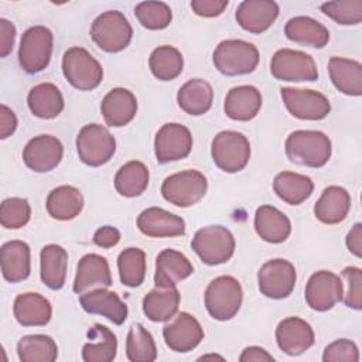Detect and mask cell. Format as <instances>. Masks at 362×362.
I'll use <instances>...</instances> for the list:
<instances>
[{
  "label": "cell",
  "instance_id": "cell-49",
  "mask_svg": "<svg viewBox=\"0 0 362 362\" xmlns=\"http://www.w3.org/2000/svg\"><path fill=\"white\" fill-rule=\"evenodd\" d=\"M228 7V0H192L191 8L201 17H218Z\"/></svg>",
  "mask_w": 362,
  "mask_h": 362
},
{
  "label": "cell",
  "instance_id": "cell-52",
  "mask_svg": "<svg viewBox=\"0 0 362 362\" xmlns=\"http://www.w3.org/2000/svg\"><path fill=\"white\" fill-rule=\"evenodd\" d=\"M17 129V116L6 105L0 106V139H7Z\"/></svg>",
  "mask_w": 362,
  "mask_h": 362
},
{
  "label": "cell",
  "instance_id": "cell-9",
  "mask_svg": "<svg viewBox=\"0 0 362 362\" xmlns=\"http://www.w3.org/2000/svg\"><path fill=\"white\" fill-rule=\"evenodd\" d=\"M76 150L81 161L90 167H100L116 153L113 134L102 124H85L76 136Z\"/></svg>",
  "mask_w": 362,
  "mask_h": 362
},
{
  "label": "cell",
  "instance_id": "cell-38",
  "mask_svg": "<svg viewBox=\"0 0 362 362\" xmlns=\"http://www.w3.org/2000/svg\"><path fill=\"white\" fill-rule=\"evenodd\" d=\"M273 191L286 204L300 205L311 197L314 191V182L304 174L281 171L274 177Z\"/></svg>",
  "mask_w": 362,
  "mask_h": 362
},
{
  "label": "cell",
  "instance_id": "cell-7",
  "mask_svg": "<svg viewBox=\"0 0 362 362\" xmlns=\"http://www.w3.org/2000/svg\"><path fill=\"white\" fill-rule=\"evenodd\" d=\"M208 189L206 177L198 170H185L168 175L161 184L163 198L180 208L199 202Z\"/></svg>",
  "mask_w": 362,
  "mask_h": 362
},
{
  "label": "cell",
  "instance_id": "cell-41",
  "mask_svg": "<svg viewBox=\"0 0 362 362\" xmlns=\"http://www.w3.org/2000/svg\"><path fill=\"white\" fill-rule=\"evenodd\" d=\"M148 66L157 79L173 81L182 72L184 58L177 48L171 45H160L150 54Z\"/></svg>",
  "mask_w": 362,
  "mask_h": 362
},
{
  "label": "cell",
  "instance_id": "cell-33",
  "mask_svg": "<svg viewBox=\"0 0 362 362\" xmlns=\"http://www.w3.org/2000/svg\"><path fill=\"white\" fill-rule=\"evenodd\" d=\"M40 274L42 283L51 290H59L65 284L68 252L59 245H47L40 253Z\"/></svg>",
  "mask_w": 362,
  "mask_h": 362
},
{
  "label": "cell",
  "instance_id": "cell-24",
  "mask_svg": "<svg viewBox=\"0 0 362 362\" xmlns=\"http://www.w3.org/2000/svg\"><path fill=\"white\" fill-rule=\"evenodd\" d=\"M262 107V93L256 86L239 85L226 93L223 110L226 116L238 122L255 119Z\"/></svg>",
  "mask_w": 362,
  "mask_h": 362
},
{
  "label": "cell",
  "instance_id": "cell-51",
  "mask_svg": "<svg viewBox=\"0 0 362 362\" xmlns=\"http://www.w3.org/2000/svg\"><path fill=\"white\" fill-rule=\"evenodd\" d=\"M119 240H120L119 229H116L115 226H109V225L99 228L93 235V243L103 249L116 246L119 243Z\"/></svg>",
  "mask_w": 362,
  "mask_h": 362
},
{
  "label": "cell",
  "instance_id": "cell-22",
  "mask_svg": "<svg viewBox=\"0 0 362 362\" xmlns=\"http://www.w3.org/2000/svg\"><path fill=\"white\" fill-rule=\"evenodd\" d=\"M100 113L107 126H126L137 113V99L126 88H113L103 98L100 103Z\"/></svg>",
  "mask_w": 362,
  "mask_h": 362
},
{
  "label": "cell",
  "instance_id": "cell-28",
  "mask_svg": "<svg viewBox=\"0 0 362 362\" xmlns=\"http://www.w3.org/2000/svg\"><path fill=\"white\" fill-rule=\"evenodd\" d=\"M14 317L23 327L47 325L52 315L51 303L38 293L18 294L13 305Z\"/></svg>",
  "mask_w": 362,
  "mask_h": 362
},
{
  "label": "cell",
  "instance_id": "cell-10",
  "mask_svg": "<svg viewBox=\"0 0 362 362\" xmlns=\"http://www.w3.org/2000/svg\"><path fill=\"white\" fill-rule=\"evenodd\" d=\"M54 35L49 28L44 25H34L24 31L20 48L18 62L27 74H37L44 71L52 55Z\"/></svg>",
  "mask_w": 362,
  "mask_h": 362
},
{
  "label": "cell",
  "instance_id": "cell-4",
  "mask_svg": "<svg viewBox=\"0 0 362 362\" xmlns=\"http://www.w3.org/2000/svg\"><path fill=\"white\" fill-rule=\"evenodd\" d=\"M235 238L222 225H209L198 229L192 238L191 247L198 257L209 266L226 263L235 253Z\"/></svg>",
  "mask_w": 362,
  "mask_h": 362
},
{
  "label": "cell",
  "instance_id": "cell-6",
  "mask_svg": "<svg viewBox=\"0 0 362 362\" xmlns=\"http://www.w3.org/2000/svg\"><path fill=\"white\" fill-rule=\"evenodd\" d=\"M65 79L79 90H93L103 79V68L85 48L71 47L62 57Z\"/></svg>",
  "mask_w": 362,
  "mask_h": 362
},
{
  "label": "cell",
  "instance_id": "cell-15",
  "mask_svg": "<svg viewBox=\"0 0 362 362\" xmlns=\"http://www.w3.org/2000/svg\"><path fill=\"white\" fill-rule=\"evenodd\" d=\"M192 148L191 132L180 123L163 124L154 139V153L160 164L185 158Z\"/></svg>",
  "mask_w": 362,
  "mask_h": 362
},
{
  "label": "cell",
  "instance_id": "cell-53",
  "mask_svg": "<svg viewBox=\"0 0 362 362\" xmlns=\"http://www.w3.org/2000/svg\"><path fill=\"white\" fill-rule=\"evenodd\" d=\"M348 250L356 257L362 256V223H355L345 238Z\"/></svg>",
  "mask_w": 362,
  "mask_h": 362
},
{
  "label": "cell",
  "instance_id": "cell-39",
  "mask_svg": "<svg viewBox=\"0 0 362 362\" xmlns=\"http://www.w3.org/2000/svg\"><path fill=\"white\" fill-rule=\"evenodd\" d=\"M148 185V168L144 163L132 160L122 165L115 175V188L122 197L141 195Z\"/></svg>",
  "mask_w": 362,
  "mask_h": 362
},
{
  "label": "cell",
  "instance_id": "cell-26",
  "mask_svg": "<svg viewBox=\"0 0 362 362\" xmlns=\"http://www.w3.org/2000/svg\"><path fill=\"white\" fill-rule=\"evenodd\" d=\"M0 263L3 277L8 283L25 280L31 272L30 246L23 240L6 242L0 249Z\"/></svg>",
  "mask_w": 362,
  "mask_h": 362
},
{
  "label": "cell",
  "instance_id": "cell-14",
  "mask_svg": "<svg viewBox=\"0 0 362 362\" xmlns=\"http://www.w3.org/2000/svg\"><path fill=\"white\" fill-rule=\"evenodd\" d=\"M344 284L338 274L320 270L310 276L305 284V301L315 311H328L342 300Z\"/></svg>",
  "mask_w": 362,
  "mask_h": 362
},
{
  "label": "cell",
  "instance_id": "cell-2",
  "mask_svg": "<svg viewBox=\"0 0 362 362\" xmlns=\"http://www.w3.org/2000/svg\"><path fill=\"white\" fill-rule=\"evenodd\" d=\"M212 59L215 68L226 76L246 75L256 69L259 49L243 40H223L216 45Z\"/></svg>",
  "mask_w": 362,
  "mask_h": 362
},
{
  "label": "cell",
  "instance_id": "cell-5",
  "mask_svg": "<svg viewBox=\"0 0 362 362\" xmlns=\"http://www.w3.org/2000/svg\"><path fill=\"white\" fill-rule=\"evenodd\" d=\"M90 38L102 51L119 52L130 44L133 28L122 11L107 10L93 20Z\"/></svg>",
  "mask_w": 362,
  "mask_h": 362
},
{
  "label": "cell",
  "instance_id": "cell-23",
  "mask_svg": "<svg viewBox=\"0 0 362 362\" xmlns=\"http://www.w3.org/2000/svg\"><path fill=\"white\" fill-rule=\"evenodd\" d=\"M110 287L112 274L107 260L96 253H88L81 257L74 280V291L82 294L92 287Z\"/></svg>",
  "mask_w": 362,
  "mask_h": 362
},
{
  "label": "cell",
  "instance_id": "cell-11",
  "mask_svg": "<svg viewBox=\"0 0 362 362\" xmlns=\"http://www.w3.org/2000/svg\"><path fill=\"white\" fill-rule=\"evenodd\" d=\"M270 72L276 79L287 82H313L318 79L314 58L291 48H281L274 52L270 61Z\"/></svg>",
  "mask_w": 362,
  "mask_h": 362
},
{
  "label": "cell",
  "instance_id": "cell-47",
  "mask_svg": "<svg viewBox=\"0 0 362 362\" xmlns=\"http://www.w3.org/2000/svg\"><path fill=\"white\" fill-rule=\"evenodd\" d=\"M342 277L348 284L346 293L342 294L346 307L354 310L362 308V270L355 266H348L342 270Z\"/></svg>",
  "mask_w": 362,
  "mask_h": 362
},
{
  "label": "cell",
  "instance_id": "cell-50",
  "mask_svg": "<svg viewBox=\"0 0 362 362\" xmlns=\"http://www.w3.org/2000/svg\"><path fill=\"white\" fill-rule=\"evenodd\" d=\"M14 41H16V25L6 18H0V55L3 58L11 52L14 47Z\"/></svg>",
  "mask_w": 362,
  "mask_h": 362
},
{
  "label": "cell",
  "instance_id": "cell-31",
  "mask_svg": "<svg viewBox=\"0 0 362 362\" xmlns=\"http://www.w3.org/2000/svg\"><path fill=\"white\" fill-rule=\"evenodd\" d=\"M284 34L290 41L313 48H324L329 41L328 28L307 16L290 18L284 25Z\"/></svg>",
  "mask_w": 362,
  "mask_h": 362
},
{
  "label": "cell",
  "instance_id": "cell-45",
  "mask_svg": "<svg viewBox=\"0 0 362 362\" xmlns=\"http://www.w3.org/2000/svg\"><path fill=\"white\" fill-rule=\"evenodd\" d=\"M31 206L25 198H7L0 206V222L6 229H20L28 223Z\"/></svg>",
  "mask_w": 362,
  "mask_h": 362
},
{
  "label": "cell",
  "instance_id": "cell-8",
  "mask_svg": "<svg viewBox=\"0 0 362 362\" xmlns=\"http://www.w3.org/2000/svg\"><path fill=\"white\" fill-rule=\"evenodd\" d=\"M215 165L225 173L243 170L250 158V143L245 134L235 130L219 132L211 144Z\"/></svg>",
  "mask_w": 362,
  "mask_h": 362
},
{
  "label": "cell",
  "instance_id": "cell-13",
  "mask_svg": "<svg viewBox=\"0 0 362 362\" xmlns=\"http://www.w3.org/2000/svg\"><path fill=\"white\" fill-rule=\"evenodd\" d=\"M281 99L291 116L301 120H321L331 112L325 95L313 89L281 88Z\"/></svg>",
  "mask_w": 362,
  "mask_h": 362
},
{
  "label": "cell",
  "instance_id": "cell-42",
  "mask_svg": "<svg viewBox=\"0 0 362 362\" xmlns=\"http://www.w3.org/2000/svg\"><path fill=\"white\" fill-rule=\"evenodd\" d=\"M126 356L132 362H153L157 358L153 335L139 322L133 324L127 332Z\"/></svg>",
  "mask_w": 362,
  "mask_h": 362
},
{
  "label": "cell",
  "instance_id": "cell-30",
  "mask_svg": "<svg viewBox=\"0 0 362 362\" xmlns=\"http://www.w3.org/2000/svg\"><path fill=\"white\" fill-rule=\"evenodd\" d=\"M328 72L332 85L344 95H362V65L359 61L331 57L328 62Z\"/></svg>",
  "mask_w": 362,
  "mask_h": 362
},
{
  "label": "cell",
  "instance_id": "cell-18",
  "mask_svg": "<svg viewBox=\"0 0 362 362\" xmlns=\"http://www.w3.org/2000/svg\"><path fill=\"white\" fill-rule=\"evenodd\" d=\"M315 337L311 325L298 317L281 320L276 328V342L284 354L297 356L314 345Z\"/></svg>",
  "mask_w": 362,
  "mask_h": 362
},
{
  "label": "cell",
  "instance_id": "cell-27",
  "mask_svg": "<svg viewBox=\"0 0 362 362\" xmlns=\"http://www.w3.org/2000/svg\"><path fill=\"white\" fill-rule=\"evenodd\" d=\"M351 209V195L339 185L327 187L314 205L315 218L325 225L342 222Z\"/></svg>",
  "mask_w": 362,
  "mask_h": 362
},
{
  "label": "cell",
  "instance_id": "cell-54",
  "mask_svg": "<svg viewBox=\"0 0 362 362\" xmlns=\"http://www.w3.org/2000/svg\"><path fill=\"white\" fill-rule=\"evenodd\" d=\"M240 362H273L274 358L262 346H247L239 356Z\"/></svg>",
  "mask_w": 362,
  "mask_h": 362
},
{
  "label": "cell",
  "instance_id": "cell-20",
  "mask_svg": "<svg viewBox=\"0 0 362 362\" xmlns=\"http://www.w3.org/2000/svg\"><path fill=\"white\" fill-rule=\"evenodd\" d=\"M235 17L243 30L262 34L279 17V4L273 0H245L238 6Z\"/></svg>",
  "mask_w": 362,
  "mask_h": 362
},
{
  "label": "cell",
  "instance_id": "cell-12",
  "mask_svg": "<svg viewBox=\"0 0 362 362\" xmlns=\"http://www.w3.org/2000/svg\"><path fill=\"white\" fill-rule=\"evenodd\" d=\"M297 280L296 267L286 259H272L257 272V284L263 296L281 300L291 294Z\"/></svg>",
  "mask_w": 362,
  "mask_h": 362
},
{
  "label": "cell",
  "instance_id": "cell-48",
  "mask_svg": "<svg viewBox=\"0 0 362 362\" xmlns=\"http://www.w3.org/2000/svg\"><path fill=\"white\" fill-rule=\"evenodd\" d=\"M324 362H358L359 351L354 341L341 338L325 346L322 354Z\"/></svg>",
  "mask_w": 362,
  "mask_h": 362
},
{
  "label": "cell",
  "instance_id": "cell-17",
  "mask_svg": "<svg viewBox=\"0 0 362 362\" xmlns=\"http://www.w3.org/2000/svg\"><path fill=\"white\" fill-rule=\"evenodd\" d=\"M163 337L171 351L189 352L204 339V329L194 315L178 313L170 324L164 325Z\"/></svg>",
  "mask_w": 362,
  "mask_h": 362
},
{
  "label": "cell",
  "instance_id": "cell-34",
  "mask_svg": "<svg viewBox=\"0 0 362 362\" xmlns=\"http://www.w3.org/2000/svg\"><path fill=\"white\" fill-rule=\"evenodd\" d=\"M177 102L185 113L201 116L206 113L212 106L214 89L211 83L204 79H189L178 89Z\"/></svg>",
  "mask_w": 362,
  "mask_h": 362
},
{
  "label": "cell",
  "instance_id": "cell-43",
  "mask_svg": "<svg viewBox=\"0 0 362 362\" xmlns=\"http://www.w3.org/2000/svg\"><path fill=\"white\" fill-rule=\"evenodd\" d=\"M119 277L123 286L139 287L146 277V253L139 247H127L117 257Z\"/></svg>",
  "mask_w": 362,
  "mask_h": 362
},
{
  "label": "cell",
  "instance_id": "cell-40",
  "mask_svg": "<svg viewBox=\"0 0 362 362\" xmlns=\"http://www.w3.org/2000/svg\"><path fill=\"white\" fill-rule=\"evenodd\" d=\"M17 355L21 362H54L58 358V346L48 335H25L17 344Z\"/></svg>",
  "mask_w": 362,
  "mask_h": 362
},
{
  "label": "cell",
  "instance_id": "cell-46",
  "mask_svg": "<svg viewBox=\"0 0 362 362\" xmlns=\"http://www.w3.org/2000/svg\"><path fill=\"white\" fill-rule=\"evenodd\" d=\"M320 8L327 17L342 25H355L362 20V0L327 1Z\"/></svg>",
  "mask_w": 362,
  "mask_h": 362
},
{
  "label": "cell",
  "instance_id": "cell-37",
  "mask_svg": "<svg viewBox=\"0 0 362 362\" xmlns=\"http://www.w3.org/2000/svg\"><path fill=\"white\" fill-rule=\"evenodd\" d=\"M31 113L40 119H54L64 110V98L57 85L42 82L31 88L27 96Z\"/></svg>",
  "mask_w": 362,
  "mask_h": 362
},
{
  "label": "cell",
  "instance_id": "cell-3",
  "mask_svg": "<svg viewBox=\"0 0 362 362\" xmlns=\"http://www.w3.org/2000/svg\"><path fill=\"white\" fill-rule=\"evenodd\" d=\"M204 300L206 311L214 320L228 321L240 310L243 290L235 277L218 276L208 284Z\"/></svg>",
  "mask_w": 362,
  "mask_h": 362
},
{
  "label": "cell",
  "instance_id": "cell-35",
  "mask_svg": "<svg viewBox=\"0 0 362 362\" xmlns=\"http://www.w3.org/2000/svg\"><path fill=\"white\" fill-rule=\"evenodd\" d=\"M47 212L57 221H69L76 218L83 208L81 191L72 185H59L47 197Z\"/></svg>",
  "mask_w": 362,
  "mask_h": 362
},
{
  "label": "cell",
  "instance_id": "cell-16",
  "mask_svg": "<svg viewBox=\"0 0 362 362\" xmlns=\"http://www.w3.org/2000/svg\"><path fill=\"white\" fill-rule=\"evenodd\" d=\"M64 146L59 139L51 134L33 137L23 150L24 164L35 173H48L62 160Z\"/></svg>",
  "mask_w": 362,
  "mask_h": 362
},
{
  "label": "cell",
  "instance_id": "cell-32",
  "mask_svg": "<svg viewBox=\"0 0 362 362\" xmlns=\"http://www.w3.org/2000/svg\"><path fill=\"white\" fill-rule=\"evenodd\" d=\"M180 291L174 287H156L143 298V313L154 322H165L171 320L180 307Z\"/></svg>",
  "mask_w": 362,
  "mask_h": 362
},
{
  "label": "cell",
  "instance_id": "cell-1",
  "mask_svg": "<svg viewBox=\"0 0 362 362\" xmlns=\"http://www.w3.org/2000/svg\"><path fill=\"white\" fill-rule=\"evenodd\" d=\"M286 156L291 163L320 168L328 163L332 153L329 137L320 130H296L286 139Z\"/></svg>",
  "mask_w": 362,
  "mask_h": 362
},
{
  "label": "cell",
  "instance_id": "cell-44",
  "mask_svg": "<svg viewBox=\"0 0 362 362\" xmlns=\"http://www.w3.org/2000/svg\"><path fill=\"white\" fill-rule=\"evenodd\" d=\"M134 16L147 30L167 28L173 20V11L164 1H141L134 7Z\"/></svg>",
  "mask_w": 362,
  "mask_h": 362
},
{
  "label": "cell",
  "instance_id": "cell-21",
  "mask_svg": "<svg viewBox=\"0 0 362 362\" xmlns=\"http://www.w3.org/2000/svg\"><path fill=\"white\" fill-rule=\"evenodd\" d=\"M79 303L86 313L102 315L116 325H122L127 318L129 311L126 303L115 291L106 290V287L82 293Z\"/></svg>",
  "mask_w": 362,
  "mask_h": 362
},
{
  "label": "cell",
  "instance_id": "cell-36",
  "mask_svg": "<svg viewBox=\"0 0 362 362\" xmlns=\"http://www.w3.org/2000/svg\"><path fill=\"white\" fill-rule=\"evenodd\" d=\"M116 335L102 324H95L88 331V342L82 348L85 362H110L116 358Z\"/></svg>",
  "mask_w": 362,
  "mask_h": 362
},
{
  "label": "cell",
  "instance_id": "cell-55",
  "mask_svg": "<svg viewBox=\"0 0 362 362\" xmlns=\"http://www.w3.org/2000/svg\"><path fill=\"white\" fill-rule=\"evenodd\" d=\"M206 359H219V361H225L223 356H219V355H215V354H209V355H202L199 358V361H206Z\"/></svg>",
  "mask_w": 362,
  "mask_h": 362
},
{
  "label": "cell",
  "instance_id": "cell-29",
  "mask_svg": "<svg viewBox=\"0 0 362 362\" xmlns=\"http://www.w3.org/2000/svg\"><path fill=\"white\" fill-rule=\"evenodd\" d=\"M255 230L264 242L281 243L291 233V222L276 206L262 205L255 214Z\"/></svg>",
  "mask_w": 362,
  "mask_h": 362
},
{
  "label": "cell",
  "instance_id": "cell-19",
  "mask_svg": "<svg viewBox=\"0 0 362 362\" xmlns=\"http://www.w3.org/2000/svg\"><path fill=\"white\" fill-rule=\"evenodd\" d=\"M137 228L148 238H174L185 235V222L181 216L158 206H150L137 216Z\"/></svg>",
  "mask_w": 362,
  "mask_h": 362
},
{
  "label": "cell",
  "instance_id": "cell-25",
  "mask_svg": "<svg viewBox=\"0 0 362 362\" xmlns=\"http://www.w3.org/2000/svg\"><path fill=\"white\" fill-rule=\"evenodd\" d=\"M194 267L188 257L174 249H164L156 259V287H174L178 281L189 277Z\"/></svg>",
  "mask_w": 362,
  "mask_h": 362
}]
</instances>
